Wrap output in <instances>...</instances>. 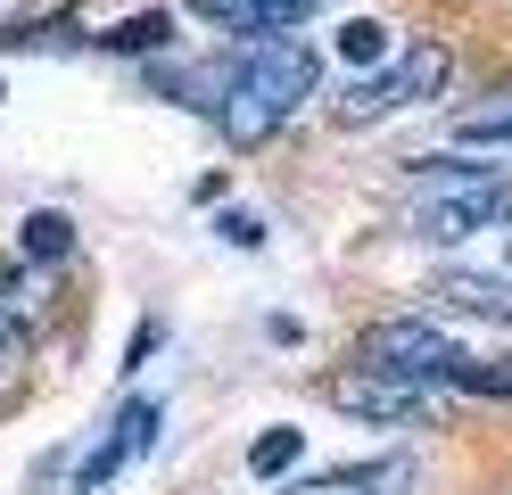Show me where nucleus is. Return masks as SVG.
Wrapping results in <instances>:
<instances>
[{"instance_id":"f3484780","label":"nucleus","mask_w":512,"mask_h":495,"mask_svg":"<svg viewBox=\"0 0 512 495\" xmlns=\"http://www.w3.org/2000/svg\"><path fill=\"white\" fill-rule=\"evenodd\" d=\"M290 495H372L356 471H331V479H306V487H290Z\"/></svg>"},{"instance_id":"ddd939ff","label":"nucleus","mask_w":512,"mask_h":495,"mask_svg":"<svg viewBox=\"0 0 512 495\" xmlns=\"http://www.w3.org/2000/svg\"><path fill=\"white\" fill-rule=\"evenodd\" d=\"M331 42H339L347 66H380V58H389V25H380V17H347Z\"/></svg>"},{"instance_id":"1a4fd4ad","label":"nucleus","mask_w":512,"mask_h":495,"mask_svg":"<svg viewBox=\"0 0 512 495\" xmlns=\"http://www.w3.org/2000/svg\"><path fill=\"white\" fill-rule=\"evenodd\" d=\"M479 182H504V174L471 157H405V190H479Z\"/></svg>"},{"instance_id":"4468645a","label":"nucleus","mask_w":512,"mask_h":495,"mask_svg":"<svg viewBox=\"0 0 512 495\" xmlns=\"http://www.w3.org/2000/svg\"><path fill=\"white\" fill-rule=\"evenodd\" d=\"M298 429H265V438H256L248 446V479H281V471H290V462H298Z\"/></svg>"},{"instance_id":"7ed1b4c3","label":"nucleus","mask_w":512,"mask_h":495,"mask_svg":"<svg viewBox=\"0 0 512 495\" xmlns=\"http://www.w3.org/2000/svg\"><path fill=\"white\" fill-rule=\"evenodd\" d=\"M504 223H512V174L479 182V190H413V207H405V231L430 248H463V240L504 231Z\"/></svg>"},{"instance_id":"39448f33","label":"nucleus","mask_w":512,"mask_h":495,"mask_svg":"<svg viewBox=\"0 0 512 495\" xmlns=\"http://www.w3.org/2000/svg\"><path fill=\"white\" fill-rule=\"evenodd\" d=\"M422 297H430L438 314H471V322L512 330V273H471V264H446V273H430Z\"/></svg>"},{"instance_id":"9b49d317","label":"nucleus","mask_w":512,"mask_h":495,"mask_svg":"<svg viewBox=\"0 0 512 495\" xmlns=\"http://www.w3.org/2000/svg\"><path fill=\"white\" fill-rule=\"evenodd\" d=\"M166 42H174V9H141V17L100 33V50H116V58H141V50H166Z\"/></svg>"},{"instance_id":"a211bd4d","label":"nucleus","mask_w":512,"mask_h":495,"mask_svg":"<svg viewBox=\"0 0 512 495\" xmlns=\"http://www.w3.org/2000/svg\"><path fill=\"white\" fill-rule=\"evenodd\" d=\"M149 347H157V322H141V330H133V347H124V372H141Z\"/></svg>"},{"instance_id":"6e6552de","label":"nucleus","mask_w":512,"mask_h":495,"mask_svg":"<svg viewBox=\"0 0 512 495\" xmlns=\"http://www.w3.org/2000/svg\"><path fill=\"white\" fill-rule=\"evenodd\" d=\"M157 421H166V413H157V405H149V396H133V405H124V413L108 421V429H116V438H100V446H91V454H83V495H100V479L116 471V462H124V454H149V438H157Z\"/></svg>"},{"instance_id":"f03ea898","label":"nucleus","mask_w":512,"mask_h":495,"mask_svg":"<svg viewBox=\"0 0 512 495\" xmlns=\"http://www.w3.org/2000/svg\"><path fill=\"white\" fill-rule=\"evenodd\" d=\"M455 339L430 322V314H389V322H372L364 339H356V363L364 372H380V380H405V388H446V372H455Z\"/></svg>"},{"instance_id":"6ab92c4d","label":"nucleus","mask_w":512,"mask_h":495,"mask_svg":"<svg viewBox=\"0 0 512 495\" xmlns=\"http://www.w3.org/2000/svg\"><path fill=\"white\" fill-rule=\"evenodd\" d=\"M17 339H25V330H17V314H0V372L17 363Z\"/></svg>"},{"instance_id":"aec40b11","label":"nucleus","mask_w":512,"mask_h":495,"mask_svg":"<svg viewBox=\"0 0 512 495\" xmlns=\"http://www.w3.org/2000/svg\"><path fill=\"white\" fill-rule=\"evenodd\" d=\"M199 9H223V0H199Z\"/></svg>"},{"instance_id":"dca6fc26","label":"nucleus","mask_w":512,"mask_h":495,"mask_svg":"<svg viewBox=\"0 0 512 495\" xmlns=\"http://www.w3.org/2000/svg\"><path fill=\"white\" fill-rule=\"evenodd\" d=\"M215 231L232 248H265V223H256V215H215Z\"/></svg>"},{"instance_id":"423d86ee","label":"nucleus","mask_w":512,"mask_h":495,"mask_svg":"<svg viewBox=\"0 0 512 495\" xmlns=\"http://www.w3.org/2000/svg\"><path fill=\"white\" fill-rule=\"evenodd\" d=\"M446 83H455V42H446V33H422V42L389 66V99L397 108H422V99H438Z\"/></svg>"},{"instance_id":"0eeeda50","label":"nucleus","mask_w":512,"mask_h":495,"mask_svg":"<svg viewBox=\"0 0 512 495\" xmlns=\"http://www.w3.org/2000/svg\"><path fill=\"white\" fill-rule=\"evenodd\" d=\"M223 33H240V42H281V33H298L323 17V0H223V9H207Z\"/></svg>"},{"instance_id":"2eb2a0df","label":"nucleus","mask_w":512,"mask_h":495,"mask_svg":"<svg viewBox=\"0 0 512 495\" xmlns=\"http://www.w3.org/2000/svg\"><path fill=\"white\" fill-rule=\"evenodd\" d=\"M471 149H512V108H479V116H463L455 124Z\"/></svg>"},{"instance_id":"9d476101","label":"nucleus","mask_w":512,"mask_h":495,"mask_svg":"<svg viewBox=\"0 0 512 495\" xmlns=\"http://www.w3.org/2000/svg\"><path fill=\"white\" fill-rule=\"evenodd\" d=\"M17 256L25 264H58V256H75V223L58 215V207H34L17 223Z\"/></svg>"},{"instance_id":"20e7f679","label":"nucleus","mask_w":512,"mask_h":495,"mask_svg":"<svg viewBox=\"0 0 512 495\" xmlns=\"http://www.w3.org/2000/svg\"><path fill=\"white\" fill-rule=\"evenodd\" d=\"M323 396H331V413L364 421V429H422V421H430V388L380 380V372H364V363L331 372V380H323Z\"/></svg>"},{"instance_id":"f8f14e48","label":"nucleus","mask_w":512,"mask_h":495,"mask_svg":"<svg viewBox=\"0 0 512 495\" xmlns=\"http://www.w3.org/2000/svg\"><path fill=\"white\" fill-rule=\"evenodd\" d=\"M446 388H455V396H496V405H512V363H488V355H455Z\"/></svg>"},{"instance_id":"f257e3e1","label":"nucleus","mask_w":512,"mask_h":495,"mask_svg":"<svg viewBox=\"0 0 512 495\" xmlns=\"http://www.w3.org/2000/svg\"><path fill=\"white\" fill-rule=\"evenodd\" d=\"M314 83H323V58H314L298 33H281V42H240L232 50V91H223V108H215V132L232 149H265L314 99Z\"/></svg>"}]
</instances>
